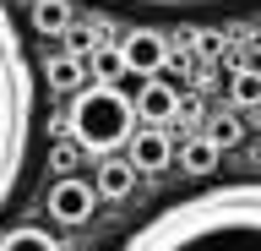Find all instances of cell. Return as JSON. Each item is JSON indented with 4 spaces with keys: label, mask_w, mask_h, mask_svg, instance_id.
I'll return each instance as SVG.
<instances>
[{
    "label": "cell",
    "mask_w": 261,
    "mask_h": 251,
    "mask_svg": "<svg viewBox=\"0 0 261 251\" xmlns=\"http://www.w3.org/2000/svg\"><path fill=\"white\" fill-rule=\"evenodd\" d=\"M33 126H38V71L28 60L16 17L0 0V213L11 208L16 186L28 175Z\"/></svg>",
    "instance_id": "2"
},
{
    "label": "cell",
    "mask_w": 261,
    "mask_h": 251,
    "mask_svg": "<svg viewBox=\"0 0 261 251\" xmlns=\"http://www.w3.org/2000/svg\"><path fill=\"white\" fill-rule=\"evenodd\" d=\"M136 6H218V0H136Z\"/></svg>",
    "instance_id": "16"
},
{
    "label": "cell",
    "mask_w": 261,
    "mask_h": 251,
    "mask_svg": "<svg viewBox=\"0 0 261 251\" xmlns=\"http://www.w3.org/2000/svg\"><path fill=\"white\" fill-rule=\"evenodd\" d=\"M125 158L136 164V175H158V169L174 164V136L163 131V126H136V136L125 142Z\"/></svg>",
    "instance_id": "6"
},
{
    "label": "cell",
    "mask_w": 261,
    "mask_h": 251,
    "mask_svg": "<svg viewBox=\"0 0 261 251\" xmlns=\"http://www.w3.org/2000/svg\"><path fill=\"white\" fill-rule=\"evenodd\" d=\"M87 66H93V82H109V87H120V77H130L120 44H93L87 50Z\"/></svg>",
    "instance_id": "10"
},
{
    "label": "cell",
    "mask_w": 261,
    "mask_h": 251,
    "mask_svg": "<svg viewBox=\"0 0 261 251\" xmlns=\"http://www.w3.org/2000/svg\"><path fill=\"white\" fill-rule=\"evenodd\" d=\"M120 55H125L130 77H158V71L169 66V38H163L158 28H130V33L120 38Z\"/></svg>",
    "instance_id": "5"
},
{
    "label": "cell",
    "mask_w": 261,
    "mask_h": 251,
    "mask_svg": "<svg viewBox=\"0 0 261 251\" xmlns=\"http://www.w3.org/2000/svg\"><path fill=\"white\" fill-rule=\"evenodd\" d=\"M136 180H142V175H136L130 158H103L98 175H93V191H98V197H109V202H120V197H130V186H136Z\"/></svg>",
    "instance_id": "9"
},
{
    "label": "cell",
    "mask_w": 261,
    "mask_h": 251,
    "mask_svg": "<svg viewBox=\"0 0 261 251\" xmlns=\"http://www.w3.org/2000/svg\"><path fill=\"white\" fill-rule=\"evenodd\" d=\"M0 251H60V240L38 224H16V230L0 235Z\"/></svg>",
    "instance_id": "11"
},
{
    "label": "cell",
    "mask_w": 261,
    "mask_h": 251,
    "mask_svg": "<svg viewBox=\"0 0 261 251\" xmlns=\"http://www.w3.org/2000/svg\"><path fill=\"white\" fill-rule=\"evenodd\" d=\"M33 28L38 33H71V6L65 0H33Z\"/></svg>",
    "instance_id": "13"
},
{
    "label": "cell",
    "mask_w": 261,
    "mask_h": 251,
    "mask_svg": "<svg viewBox=\"0 0 261 251\" xmlns=\"http://www.w3.org/2000/svg\"><path fill=\"white\" fill-rule=\"evenodd\" d=\"M44 87H49V93H71V99H76V93H82V87H87V66H82V60H76V55H49V60H44Z\"/></svg>",
    "instance_id": "8"
},
{
    "label": "cell",
    "mask_w": 261,
    "mask_h": 251,
    "mask_svg": "<svg viewBox=\"0 0 261 251\" xmlns=\"http://www.w3.org/2000/svg\"><path fill=\"white\" fill-rule=\"evenodd\" d=\"M120 251H261V180H218L169 202Z\"/></svg>",
    "instance_id": "1"
},
{
    "label": "cell",
    "mask_w": 261,
    "mask_h": 251,
    "mask_svg": "<svg viewBox=\"0 0 261 251\" xmlns=\"http://www.w3.org/2000/svg\"><path fill=\"white\" fill-rule=\"evenodd\" d=\"M136 115H142L147 126H163V120H174V115H179V93L163 82V77H147L142 93H136Z\"/></svg>",
    "instance_id": "7"
},
{
    "label": "cell",
    "mask_w": 261,
    "mask_h": 251,
    "mask_svg": "<svg viewBox=\"0 0 261 251\" xmlns=\"http://www.w3.org/2000/svg\"><path fill=\"white\" fill-rule=\"evenodd\" d=\"M44 208H49L55 224H87L93 208H98V191H93V180H82V175H60V180L49 186Z\"/></svg>",
    "instance_id": "4"
},
{
    "label": "cell",
    "mask_w": 261,
    "mask_h": 251,
    "mask_svg": "<svg viewBox=\"0 0 261 251\" xmlns=\"http://www.w3.org/2000/svg\"><path fill=\"white\" fill-rule=\"evenodd\" d=\"M228 99L240 104V109H256V104H261V71L256 66H240L234 77H228Z\"/></svg>",
    "instance_id": "14"
},
{
    "label": "cell",
    "mask_w": 261,
    "mask_h": 251,
    "mask_svg": "<svg viewBox=\"0 0 261 251\" xmlns=\"http://www.w3.org/2000/svg\"><path fill=\"white\" fill-rule=\"evenodd\" d=\"M201 136H207L212 148L223 153V148H234V142H240V120H234V115H212V120H207V131H201Z\"/></svg>",
    "instance_id": "15"
},
{
    "label": "cell",
    "mask_w": 261,
    "mask_h": 251,
    "mask_svg": "<svg viewBox=\"0 0 261 251\" xmlns=\"http://www.w3.org/2000/svg\"><path fill=\"white\" fill-rule=\"evenodd\" d=\"M179 164H185V175H196V180H207L212 169H218V148H212L207 136H191V142L179 148Z\"/></svg>",
    "instance_id": "12"
},
{
    "label": "cell",
    "mask_w": 261,
    "mask_h": 251,
    "mask_svg": "<svg viewBox=\"0 0 261 251\" xmlns=\"http://www.w3.org/2000/svg\"><path fill=\"white\" fill-rule=\"evenodd\" d=\"M136 136V104L109 82H93L71 99V142L87 153H114Z\"/></svg>",
    "instance_id": "3"
}]
</instances>
